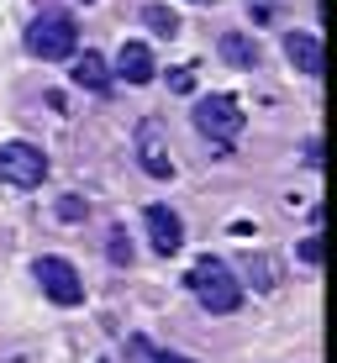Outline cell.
Returning a JSON list of instances; mask_svg holds the SVG:
<instances>
[{
	"label": "cell",
	"mask_w": 337,
	"mask_h": 363,
	"mask_svg": "<svg viewBox=\"0 0 337 363\" xmlns=\"http://www.w3.org/2000/svg\"><path fill=\"white\" fill-rule=\"evenodd\" d=\"M84 211H90V206H84L79 195H64V200H58V216H64V221H79Z\"/></svg>",
	"instance_id": "e0dca14e"
},
{
	"label": "cell",
	"mask_w": 337,
	"mask_h": 363,
	"mask_svg": "<svg viewBox=\"0 0 337 363\" xmlns=\"http://www.w3.org/2000/svg\"><path fill=\"white\" fill-rule=\"evenodd\" d=\"M169 90H179V95H190V90H195V69H190V64H179V69H169Z\"/></svg>",
	"instance_id": "2e32d148"
},
{
	"label": "cell",
	"mask_w": 337,
	"mask_h": 363,
	"mask_svg": "<svg viewBox=\"0 0 337 363\" xmlns=\"http://www.w3.org/2000/svg\"><path fill=\"white\" fill-rule=\"evenodd\" d=\"M32 274H37V284H43V295L53 300V306H64V311L84 306V279H79V269H74L69 258L48 253V258H37Z\"/></svg>",
	"instance_id": "8992f818"
},
{
	"label": "cell",
	"mask_w": 337,
	"mask_h": 363,
	"mask_svg": "<svg viewBox=\"0 0 337 363\" xmlns=\"http://www.w3.org/2000/svg\"><path fill=\"white\" fill-rule=\"evenodd\" d=\"M132 147H137V164H143L148 179H174V147H169V132L158 116H143L132 132Z\"/></svg>",
	"instance_id": "3957f363"
},
{
	"label": "cell",
	"mask_w": 337,
	"mask_h": 363,
	"mask_svg": "<svg viewBox=\"0 0 337 363\" xmlns=\"http://www.w3.org/2000/svg\"><path fill=\"white\" fill-rule=\"evenodd\" d=\"M243 274H248V284H253V290H280V279H284V274H280V264H274V258L269 253H248L243 258Z\"/></svg>",
	"instance_id": "7c38bea8"
},
{
	"label": "cell",
	"mask_w": 337,
	"mask_h": 363,
	"mask_svg": "<svg viewBox=\"0 0 337 363\" xmlns=\"http://www.w3.org/2000/svg\"><path fill=\"white\" fill-rule=\"evenodd\" d=\"M184 284H190V295L201 300L211 316H232L237 306H243V284H237V274L221 264V258H195L190 274H184Z\"/></svg>",
	"instance_id": "6da1fadb"
},
{
	"label": "cell",
	"mask_w": 337,
	"mask_h": 363,
	"mask_svg": "<svg viewBox=\"0 0 337 363\" xmlns=\"http://www.w3.org/2000/svg\"><path fill=\"white\" fill-rule=\"evenodd\" d=\"M169 363H195V358H179V353H169Z\"/></svg>",
	"instance_id": "d6986e66"
},
{
	"label": "cell",
	"mask_w": 337,
	"mask_h": 363,
	"mask_svg": "<svg viewBox=\"0 0 337 363\" xmlns=\"http://www.w3.org/2000/svg\"><path fill=\"white\" fill-rule=\"evenodd\" d=\"M143 227H148V242H153V253L174 258V253L184 247V221H179V211L148 206V211H143Z\"/></svg>",
	"instance_id": "52a82bcc"
},
{
	"label": "cell",
	"mask_w": 337,
	"mask_h": 363,
	"mask_svg": "<svg viewBox=\"0 0 337 363\" xmlns=\"http://www.w3.org/2000/svg\"><path fill=\"white\" fill-rule=\"evenodd\" d=\"M195 6H211V0H195Z\"/></svg>",
	"instance_id": "ffe728a7"
},
{
	"label": "cell",
	"mask_w": 337,
	"mask_h": 363,
	"mask_svg": "<svg viewBox=\"0 0 337 363\" xmlns=\"http://www.w3.org/2000/svg\"><path fill=\"white\" fill-rule=\"evenodd\" d=\"M84 6H90V0H84Z\"/></svg>",
	"instance_id": "44dd1931"
},
{
	"label": "cell",
	"mask_w": 337,
	"mask_h": 363,
	"mask_svg": "<svg viewBox=\"0 0 337 363\" xmlns=\"http://www.w3.org/2000/svg\"><path fill=\"white\" fill-rule=\"evenodd\" d=\"M301 264H311V269L321 264V237H306L301 242Z\"/></svg>",
	"instance_id": "ac0fdd59"
},
{
	"label": "cell",
	"mask_w": 337,
	"mask_h": 363,
	"mask_svg": "<svg viewBox=\"0 0 337 363\" xmlns=\"http://www.w3.org/2000/svg\"><path fill=\"white\" fill-rule=\"evenodd\" d=\"M195 127L216 147H227V143L243 137V106L232 95H206V100H195Z\"/></svg>",
	"instance_id": "5b68a950"
},
{
	"label": "cell",
	"mask_w": 337,
	"mask_h": 363,
	"mask_svg": "<svg viewBox=\"0 0 337 363\" xmlns=\"http://www.w3.org/2000/svg\"><path fill=\"white\" fill-rule=\"evenodd\" d=\"M27 53L43 58V64L74 58V53H79V27H74V16H64V11H43V16L27 27Z\"/></svg>",
	"instance_id": "7a4b0ae2"
},
{
	"label": "cell",
	"mask_w": 337,
	"mask_h": 363,
	"mask_svg": "<svg viewBox=\"0 0 337 363\" xmlns=\"http://www.w3.org/2000/svg\"><path fill=\"white\" fill-rule=\"evenodd\" d=\"M143 21H148L158 37H179V11H174V6H148Z\"/></svg>",
	"instance_id": "4fadbf2b"
},
{
	"label": "cell",
	"mask_w": 337,
	"mask_h": 363,
	"mask_svg": "<svg viewBox=\"0 0 337 363\" xmlns=\"http://www.w3.org/2000/svg\"><path fill=\"white\" fill-rule=\"evenodd\" d=\"M0 179L16 184V190H37L48 179V153L37 143H0Z\"/></svg>",
	"instance_id": "277c9868"
},
{
	"label": "cell",
	"mask_w": 337,
	"mask_h": 363,
	"mask_svg": "<svg viewBox=\"0 0 337 363\" xmlns=\"http://www.w3.org/2000/svg\"><path fill=\"white\" fill-rule=\"evenodd\" d=\"M74 84H79V90H95V95H106V90H111V69H106V58L84 48V53L74 58Z\"/></svg>",
	"instance_id": "30bf717a"
},
{
	"label": "cell",
	"mask_w": 337,
	"mask_h": 363,
	"mask_svg": "<svg viewBox=\"0 0 337 363\" xmlns=\"http://www.w3.org/2000/svg\"><path fill=\"white\" fill-rule=\"evenodd\" d=\"M284 58H290L295 74H306V79H321V69H327L316 32H290V37H284Z\"/></svg>",
	"instance_id": "ba28073f"
},
{
	"label": "cell",
	"mask_w": 337,
	"mask_h": 363,
	"mask_svg": "<svg viewBox=\"0 0 337 363\" xmlns=\"http://www.w3.org/2000/svg\"><path fill=\"white\" fill-rule=\"evenodd\" d=\"M221 58L237 64V69H258L264 64V53H258V43L248 32H221Z\"/></svg>",
	"instance_id": "8fae6325"
},
{
	"label": "cell",
	"mask_w": 337,
	"mask_h": 363,
	"mask_svg": "<svg viewBox=\"0 0 337 363\" xmlns=\"http://www.w3.org/2000/svg\"><path fill=\"white\" fill-rule=\"evenodd\" d=\"M127 358L132 363H169V353H158L148 337H127Z\"/></svg>",
	"instance_id": "5bb4252c"
},
{
	"label": "cell",
	"mask_w": 337,
	"mask_h": 363,
	"mask_svg": "<svg viewBox=\"0 0 337 363\" xmlns=\"http://www.w3.org/2000/svg\"><path fill=\"white\" fill-rule=\"evenodd\" d=\"M106 258H111V264H116V269H121V264L132 269V242H127V232H121V227H116V232L106 237Z\"/></svg>",
	"instance_id": "9a60e30c"
},
{
	"label": "cell",
	"mask_w": 337,
	"mask_h": 363,
	"mask_svg": "<svg viewBox=\"0 0 337 363\" xmlns=\"http://www.w3.org/2000/svg\"><path fill=\"white\" fill-rule=\"evenodd\" d=\"M116 74L127 84H148L153 79V53H148V43H121V53H116Z\"/></svg>",
	"instance_id": "9c48e42d"
}]
</instances>
